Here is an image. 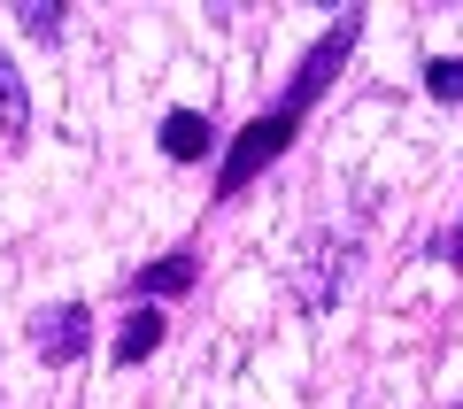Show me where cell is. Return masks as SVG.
<instances>
[{
	"label": "cell",
	"mask_w": 463,
	"mask_h": 409,
	"mask_svg": "<svg viewBox=\"0 0 463 409\" xmlns=\"http://www.w3.org/2000/svg\"><path fill=\"white\" fill-rule=\"evenodd\" d=\"M294 131H301V116H286V109L255 116V124L240 131V139H232L224 170H216V194L232 201V194H240V185H255V178H263V170H270V163H279V155H286V139H294Z\"/></svg>",
	"instance_id": "1"
},
{
	"label": "cell",
	"mask_w": 463,
	"mask_h": 409,
	"mask_svg": "<svg viewBox=\"0 0 463 409\" xmlns=\"http://www.w3.org/2000/svg\"><path fill=\"white\" fill-rule=\"evenodd\" d=\"M85 347H93V309L85 301H54V309L32 317V356L39 363L70 371V363H85Z\"/></svg>",
	"instance_id": "2"
},
{
	"label": "cell",
	"mask_w": 463,
	"mask_h": 409,
	"mask_svg": "<svg viewBox=\"0 0 463 409\" xmlns=\"http://www.w3.org/2000/svg\"><path fill=\"white\" fill-rule=\"evenodd\" d=\"M209 147H216V124L201 109H170L163 116V155H170V163H201Z\"/></svg>",
	"instance_id": "3"
},
{
	"label": "cell",
	"mask_w": 463,
	"mask_h": 409,
	"mask_svg": "<svg viewBox=\"0 0 463 409\" xmlns=\"http://www.w3.org/2000/svg\"><path fill=\"white\" fill-rule=\"evenodd\" d=\"M155 347H163V309H155V301H139V309L124 317V332H116V371H132V363H147Z\"/></svg>",
	"instance_id": "4"
},
{
	"label": "cell",
	"mask_w": 463,
	"mask_h": 409,
	"mask_svg": "<svg viewBox=\"0 0 463 409\" xmlns=\"http://www.w3.org/2000/svg\"><path fill=\"white\" fill-rule=\"evenodd\" d=\"M24 124H32V93H24L16 62H8V47H0V131H8V139H24Z\"/></svg>",
	"instance_id": "5"
},
{
	"label": "cell",
	"mask_w": 463,
	"mask_h": 409,
	"mask_svg": "<svg viewBox=\"0 0 463 409\" xmlns=\"http://www.w3.org/2000/svg\"><path fill=\"white\" fill-rule=\"evenodd\" d=\"M185 286H194V255H163V262H147V271H139V294H147V301L185 294Z\"/></svg>",
	"instance_id": "6"
},
{
	"label": "cell",
	"mask_w": 463,
	"mask_h": 409,
	"mask_svg": "<svg viewBox=\"0 0 463 409\" xmlns=\"http://www.w3.org/2000/svg\"><path fill=\"white\" fill-rule=\"evenodd\" d=\"M425 93H432V100H463V54H440V62H425Z\"/></svg>",
	"instance_id": "7"
},
{
	"label": "cell",
	"mask_w": 463,
	"mask_h": 409,
	"mask_svg": "<svg viewBox=\"0 0 463 409\" xmlns=\"http://www.w3.org/2000/svg\"><path fill=\"white\" fill-rule=\"evenodd\" d=\"M16 16H24V32H32V39H62V16H70V8H54V0H32V8H16Z\"/></svg>",
	"instance_id": "8"
},
{
	"label": "cell",
	"mask_w": 463,
	"mask_h": 409,
	"mask_svg": "<svg viewBox=\"0 0 463 409\" xmlns=\"http://www.w3.org/2000/svg\"><path fill=\"white\" fill-rule=\"evenodd\" d=\"M448 262H463V224H456V240H448Z\"/></svg>",
	"instance_id": "9"
}]
</instances>
